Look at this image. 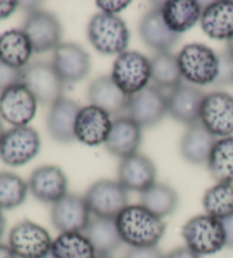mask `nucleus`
Instances as JSON below:
<instances>
[{
	"label": "nucleus",
	"instance_id": "4",
	"mask_svg": "<svg viewBox=\"0 0 233 258\" xmlns=\"http://www.w3.org/2000/svg\"><path fill=\"white\" fill-rule=\"evenodd\" d=\"M182 78L197 86L214 83L218 74V57L213 49L201 43H190L178 55Z\"/></svg>",
	"mask_w": 233,
	"mask_h": 258
},
{
	"label": "nucleus",
	"instance_id": "30",
	"mask_svg": "<svg viewBox=\"0 0 233 258\" xmlns=\"http://www.w3.org/2000/svg\"><path fill=\"white\" fill-rule=\"evenodd\" d=\"M149 60L151 80L155 87L173 90L182 84L183 78L177 55L169 51L157 52Z\"/></svg>",
	"mask_w": 233,
	"mask_h": 258
},
{
	"label": "nucleus",
	"instance_id": "39",
	"mask_svg": "<svg viewBox=\"0 0 233 258\" xmlns=\"http://www.w3.org/2000/svg\"><path fill=\"white\" fill-rule=\"evenodd\" d=\"M20 3L13 2V0H3V2H0V21L10 17L16 11Z\"/></svg>",
	"mask_w": 233,
	"mask_h": 258
},
{
	"label": "nucleus",
	"instance_id": "2",
	"mask_svg": "<svg viewBox=\"0 0 233 258\" xmlns=\"http://www.w3.org/2000/svg\"><path fill=\"white\" fill-rule=\"evenodd\" d=\"M88 38L93 48L104 55H121L127 51L130 33L118 15L98 13L88 24Z\"/></svg>",
	"mask_w": 233,
	"mask_h": 258
},
{
	"label": "nucleus",
	"instance_id": "38",
	"mask_svg": "<svg viewBox=\"0 0 233 258\" xmlns=\"http://www.w3.org/2000/svg\"><path fill=\"white\" fill-rule=\"evenodd\" d=\"M131 2H120V0H105V2H102V0H99V2H97V6L99 7V10L101 11V13H105V14H109V15H118L119 13H121L122 11H124L125 8H127Z\"/></svg>",
	"mask_w": 233,
	"mask_h": 258
},
{
	"label": "nucleus",
	"instance_id": "37",
	"mask_svg": "<svg viewBox=\"0 0 233 258\" xmlns=\"http://www.w3.org/2000/svg\"><path fill=\"white\" fill-rule=\"evenodd\" d=\"M124 258H165L162 251L156 247L146 248H130Z\"/></svg>",
	"mask_w": 233,
	"mask_h": 258
},
{
	"label": "nucleus",
	"instance_id": "22",
	"mask_svg": "<svg viewBox=\"0 0 233 258\" xmlns=\"http://www.w3.org/2000/svg\"><path fill=\"white\" fill-rule=\"evenodd\" d=\"M80 109L78 102L65 97L51 105L47 127L53 140L61 144H70L75 140V122Z\"/></svg>",
	"mask_w": 233,
	"mask_h": 258
},
{
	"label": "nucleus",
	"instance_id": "1",
	"mask_svg": "<svg viewBox=\"0 0 233 258\" xmlns=\"http://www.w3.org/2000/svg\"><path fill=\"white\" fill-rule=\"evenodd\" d=\"M122 241L131 248L156 247L164 237L166 224L142 205H129L116 217Z\"/></svg>",
	"mask_w": 233,
	"mask_h": 258
},
{
	"label": "nucleus",
	"instance_id": "45",
	"mask_svg": "<svg viewBox=\"0 0 233 258\" xmlns=\"http://www.w3.org/2000/svg\"><path fill=\"white\" fill-rule=\"evenodd\" d=\"M4 135H5V130H4V126H3V123L0 121V142H2V139Z\"/></svg>",
	"mask_w": 233,
	"mask_h": 258
},
{
	"label": "nucleus",
	"instance_id": "34",
	"mask_svg": "<svg viewBox=\"0 0 233 258\" xmlns=\"http://www.w3.org/2000/svg\"><path fill=\"white\" fill-rule=\"evenodd\" d=\"M29 184L14 173H0V210L21 206L28 196Z\"/></svg>",
	"mask_w": 233,
	"mask_h": 258
},
{
	"label": "nucleus",
	"instance_id": "36",
	"mask_svg": "<svg viewBox=\"0 0 233 258\" xmlns=\"http://www.w3.org/2000/svg\"><path fill=\"white\" fill-rule=\"evenodd\" d=\"M17 83H22V70L11 68L0 60V91Z\"/></svg>",
	"mask_w": 233,
	"mask_h": 258
},
{
	"label": "nucleus",
	"instance_id": "28",
	"mask_svg": "<svg viewBox=\"0 0 233 258\" xmlns=\"http://www.w3.org/2000/svg\"><path fill=\"white\" fill-rule=\"evenodd\" d=\"M33 48L22 30H10L0 35V60L17 70L29 64Z\"/></svg>",
	"mask_w": 233,
	"mask_h": 258
},
{
	"label": "nucleus",
	"instance_id": "47",
	"mask_svg": "<svg viewBox=\"0 0 233 258\" xmlns=\"http://www.w3.org/2000/svg\"><path fill=\"white\" fill-rule=\"evenodd\" d=\"M43 258H53V257H52V255H51V252H50V253H49V255H47L46 257H43Z\"/></svg>",
	"mask_w": 233,
	"mask_h": 258
},
{
	"label": "nucleus",
	"instance_id": "35",
	"mask_svg": "<svg viewBox=\"0 0 233 258\" xmlns=\"http://www.w3.org/2000/svg\"><path fill=\"white\" fill-rule=\"evenodd\" d=\"M218 74L215 80V86L222 87L233 83V57L227 51L217 54Z\"/></svg>",
	"mask_w": 233,
	"mask_h": 258
},
{
	"label": "nucleus",
	"instance_id": "16",
	"mask_svg": "<svg viewBox=\"0 0 233 258\" xmlns=\"http://www.w3.org/2000/svg\"><path fill=\"white\" fill-rule=\"evenodd\" d=\"M110 115L93 105L84 106L78 114L75 122V139L81 144L95 147L105 144L109 136Z\"/></svg>",
	"mask_w": 233,
	"mask_h": 258
},
{
	"label": "nucleus",
	"instance_id": "9",
	"mask_svg": "<svg viewBox=\"0 0 233 258\" xmlns=\"http://www.w3.org/2000/svg\"><path fill=\"white\" fill-rule=\"evenodd\" d=\"M41 141L38 132L30 126H14L0 142V158L10 166H22L37 156Z\"/></svg>",
	"mask_w": 233,
	"mask_h": 258
},
{
	"label": "nucleus",
	"instance_id": "3",
	"mask_svg": "<svg viewBox=\"0 0 233 258\" xmlns=\"http://www.w3.org/2000/svg\"><path fill=\"white\" fill-rule=\"evenodd\" d=\"M182 237L188 248L199 256L213 255L226 246L222 221L207 214L192 217L182 228Z\"/></svg>",
	"mask_w": 233,
	"mask_h": 258
},
{
	"label": "nucleus",
	"instance_id": "29",
	"mask_svg": "<svg viewBox=\"0 0 233 258\" xmlns=\"http://www.w3.org/2000/svg\"><path fill=\"white\" fill-rule=\"evenodd\" d=\"M140 205L152 214L164 219L177 211L179 195L172 186L165 183H155L140 194Z\"/></svg>",
	"mask_w": 233,
	"mask_h": 258
},
{
	"label": "nucleus",
	"instance_id": "6",
	"mask_svg": "<svg viewBox=\"0 0 233 258\" xmlns=\"http://www.w3.org/2000/svg\"><path fill=\"white\" fill-rule=\"evenodd\" d=\"M22 83L41 104L52 105L64 95L65 82L52 64L44 61H34L22 69Z\"/></svg>",
	"mask_w": 233,
	"mask_h": 258
},
{
	"label": "nucleus",
	"instance_id": "5",
	"mask_svg": "<svg viewBox=\"0 0 233 258\" xmlns=\"http://www.w3.org/2000/svg\"><path fill=\"white\" fill-rule=\"evenodd\" d=\"M110 77L125 95H136L151 80L150 60L138 51H124L114 61Z\"/></svg>",
	"mask_w": 233,
	"mask_h": 258
},
{
	"label": "nucleus",
	"instance_id": "31",
	"mask_svg": "<svg viewBox=\"0 0 233 258\" xmlns=\"http://www.w3.org/2000/svg\"><path fill=\"white\" fill-rule=\"evenodd\" d=\"M207 165L210 176L217 183H233V137L216 141Z\"/></svg>",
	"mask_w": 233,
	"mask_h": 258
},
{
	"label": "nucleus",
	"instance_id": "33",
	"mask_svg": "<svg viewBox=\"0 0 233 258\" xmlns=\"http://www.w3.org/2000/svg\"><path fill=\"white\" fill-rule=\"evenodd\" d=\"M206 214L223 221L233 215V183H217L206 191L203 198Z\"/></svg>",
	"mask_w": 233,
	"mask_h": 258
},
{
	"label": "nucleus",
	"instance_id": "42",
	"mask_svg": "<svg viewBox=\"0 0 233 258\" xmlns=\"http://www.w3.org/2000/svg\"><path fill=\"white\" fill-rule=\"evenodd\" d=\"M0 258H19L15 252L12 250V248L7 244L0 243Z\"/></svg>",
	"mask_w": 233,
	"mask_h": 258
},
{
	"label": "nucleus",
	"instance_id": "27",
	"mask_svg": "<svg viewBox=\"0 0 233 258\" xmlns=\"http://www.w3.org/2000/svg\"><path fill=\"white\" fill-rule=\"evenodd\" d=\"M160 10L165 23L173 32L180 35L200 22L203 14L201 5L195 0L166 2L160 6Z\"/></svg>",
	"mask_w": 233,
	"mask_h": 258
},
{
	"label": "nucleus",
	"instance_id": "44",
	"mask_svg": "<svg viewBox=\"0 0 233 258\" xmlns=\"http://www.w3.org/2000/svg\"><path fill=\"white\" fill-rule=\"evenodd\" d=\"M226 51L233 57V35L227 40V50Z\"/></svg>",
	"mask_w": 233,
	"mask_h": 258
},
{
	"label": "nucleus",
	"instance_id": "23",
	"mask_svg": "<svg viewBox=\"0 0 233 258\" xmlns=\"http://www.w3.org/2000/svg\"><path fill=\"white\" fill-rule=\"evenodd\" d=\"M88 99L90 105L105 110L110 116H118L127 112L129 96L116 86L110 75H102L89 86Z\"/></svg>",
	"mask_w": 233,
	"mask_h": 258
},
{
	"label": "nucleus",
	"instance_id": "14",
	"mask_svg": "<svg viewBox=\"0 0 233 258\" xmlns=\"http://www.w3.org/2000/svg\"><path fill=\"white\" fill-rule=\"evenodd\" d=\"M200 122L215 137L233 135V97L226 92L206 95L200 113Z\"/></svg>",
	"mask_w": 233,
	"mask_h": 258
},
{
	"label": "nucleus",
	"instance_id": "20",
	"mask_svg": "<svg viewBox=\"0 0 233 258\" xmlns=\"http://www.w3.org/2000/svg\"><path fill=\"white\" fill-rule=\"evenodd\" d=\"M142 128L128 116H121L111 123L109 136L105 142L108 153L121 159L138 154L142 141Z\"/></svg>",
	"mask_w": 233,
	"mask_h": 258
},
{
	"label": "nucleus",
	"instance_id": "25",
	"mask_svg": "<svg viewBox=\"0 0 233 258\" xmlns=\"http://www.w3.org/2000/svg\"><path fill=\"white\" fill-rule=\"evenodd\" d=\"M200 25L210 39H230L233 35V2L222 0L206 6L201 14Z\"/></svg>",
	"mask_w": 233,
	"mask_h": 258
},
{
	"label": "nucleus",
	"instance_id": "19",
	"mask_svg": "<svg viewBox=\"0 0 233 258\" xmlns=\"http://www.w3.org/2000/svg\"><path fill=\"white\" fill-rule=\"evenodd\" d=\"M155 164L145 155L136 154L121 161L118 176L119 182L128 191L143 192L156 183Z\"/></svg>",
	"mask_w": 233,
	"mask_h": 258
},
{
	"label": "nucleus",
	"instance_id": "10",
	"mask_svg": "<svg viewBox=\"0 0 233 258\" xmlns=\"http://www.w3.org/2000/svg\"><path fill=\"white\" fill-rule=\"evenodd\" d=\"M22 31L29 38L33 51L37 54L55 50L61 44L63 34L61 22L49 12L30 11L22 26Z\"/></svg>",
	"mask_w": 233,
	"mask_h": 258
},
{
	"label": "nucleus",
	"instance_id": "17",
	"mask_svg": "<svg viewBox=\"0 0 233 258\" xmlns=\"http://www.w3.org/2000/svg\"><path fill=\"white\" fill-rule=\"evenodd\" d=\"M205 97L199 88L191 84H180L167 97L168 113L176 121L189 126L200 121Z\"/></svg>",
	"mask_w": 233,
	"mask_h": 258
},
{
	"label": "nucleus",
	"instance_id": "18",
	"mask_svg": "<svg viewBox=\"0 0 233 258\" xmlns=\"http://www.w3.org/2000/svg\"><path fill=\"white\" fill-rule=\"evenodd\" d=\"M28 184L33 197L41 203L55 204L67 195L65 173L55 165H46L34 170Z\"/></svg>",
	"mask_w": 233,
	"mask_h": 258
},
{
	"label": "nucleus",
	"instance_id": "46",
	"mask_svg": "<svg viewBox=\"0 0 233 258\" xmlns=\"http://www.w3.org/2000/svg\"><path fill=\"white\" fill-rule=\"evenodd\" d=\"M97 258H111L110 256H97Z\"/></svg>",
	"mask_w": 233,
	"mask_h": 258
},
{
	"label": "nucleus",
	"instance_id": "7",
	"mask_svg": "<svg viewBox=\"0 0 233 258\" xmlns=\"http://www.w3.org/2000/svg\"><path fill=\"white\" fill-rule=\"evenodd\" d=\"M84 199L91 214L116 219L129 206V191L119 181L100 180L88 189Z\"/></svg>",
	"mask_w": 233,
	"mask_h": 258
},
{
	"label": "nucleus",
	"instance_id": "12",
	"mask_svg": "<svg viewBox=\"0 0 233 258\" xmlns=\"http://www.w3.org/2000/svg\"><path fill=\"white\" fill-rule=\"evenodd\" d=\"M50 216L52 225L61 233H83L91 220V212L84 197L67 194L52 204Z\"/></svg>",
	"mask_w": 233,
	"mask_h": 258
},
{
	"label": "nucleus",
	"instance_id": "43",
	"mask_svg": "<svg viewBox=\"0 0 233 258\" xmlns=\"http://www.w3.org/2000/svg\"><path fill=\"white\" fill-rule=\"evenodd\" d=\"M5 229H6V220L2 210H0V239L3 238L4 233H5Z\"/></svg>",
	"mask_w": 233,
	"mask_h": 258
},
{
	"label": "nucleus",
	"instance_id": "21",
	"mask_svg": "<svg viewBox=\"0 0 233 258\" xmlns=\"http://www.w3.org/2000/svg\"><path fill=\"white\" fill-rule=\"evenodd\" d=\"M139 33L142 41L157 52L168 51L181 38L165 23L160 6L152 8L143 15L139 24Z\"/></svg>",
	"mask_w": 233,
	"mask_h": 258
},
{
	"label": "nucleus",
	"instance_id": "15",
	"mask_svg": "<svg viewBox=\"0 0 233 258\" xmlns=\"http://www.w3.org/2000/svg\"><path fill=\"white\" fill-rule=\"evenodd\" d=\"M52 66L65 83H78L88 77L91 59L88 52L76 43H61L53 50Z\"/></svg>",
	"mask_w": 233,
	"mask_h": 258
},
{
	"label": "nucleus",
	"instance_id": "40",
	"mask_svg": "<svg viewBox=\"0 0 233 258\" xmlns=\"http://www.w3.org/2000/svg\"><path fill=\"white\" fill-rule=\"evenodd\" d=\"M165 258H201L198 253L192 251L190 248L186 247H179L167 253Z\"/></svg>",
	"mask_w": 233,
	"mask_h": 258
},
{
	"label": "nucleus",
	"instance_id": "26",
	"mask_svg": "<svg viewBox=\"0 0 233 258\" xmlns=\"http://www.w3.org/2000/svg\"><path fill=\"white\" fill-rule=\"evenodd\" d=\"M83 233L95 248L97 256H110L123 243L115 219L93 216Z\"/></svg>",
	"mask_w": 233,
	"mask_h": 258
},
{
	"label": "nucleus",
	"instance_id": "41",
	"mask_svg": "<svg viewBox=\"0 0 233 258\" xmlns=\"http://www.w3.org/2000/svg\"><path fill=\"white\" fill-rule=\"evenodd\" d=\"M224 231H225L226 237V246L227 248L233 249V215L228 216L227 219L222 221Z\"/></svg>",
	"mask_w": 233,
	"mask_h": 258
},
{
	"label": "nucleus",
	"instance_id": "13",
	"mask_svg": "<svg viewBox=\"0 0 233 258\" xmlns=\"http://www.w3.org/2000/svg\"><path fill=\"white\" fill-rule=\"evenodd\" d=\"M38 101L23 83L5 89L0 95V115L14 126H28L37 113Z\"/></svg>",
	"mask_w": 233,
	"mask_h": 258
},
{
	"label": "nucleus",
	"instance_id": "11",
	"mask_svg": "<svg viewBox=\"0 0 233 258\" xmlns=\"http://www.w3.org/2000/svg\"><path fill=\"white\" fill-rule=\"evenodd\" d=\"M52 241L48 231L34 222L17 223L10 232V246L19 258H43L51 251Z\"/></svg>",
	"mask_w": 233,
	"mask_h": 258
},
{
	"label": "nucleus",
	"instance_id": "8",
	"mask_svg": "<svg viewBox=\"0 0 233 258\" xmlns=\"http://www.w3.org/2000/svg\"><path fill=\"white\" fill-rule=\"evenodd\" d=\"M168 113L167 97L159 88L148 86L136 95L130 96L127 114L141 128L156 126Z\"/></svg>",
	"mask_w": 233,
	"mask_h": 258
},
{
	"label": "nucleus",
	"instance_id": "24",
	"mask_svg": "<svg viewBox=\"0 0 233 258\" xmlns=\"http://www.w3.org/2000/svg\"><path fill=\"white\" fill-rule=\"evenodd\" d=\"M216 141V137L210 133L200 121L191 124L181 139L182 157L196 165L207 163Z\"/></svg>",
	"mask_w": 233,
	"mask_h": 258
},
{
	"label": "nucleus",
	"instance_id": "32",
	"mask_svg": "<svg viewBox=\"0 0 233 258\" xmlns=\"http://www.w3.org/2000/svg\"><path fill=\"white\" fill-rule=\"evenodd\" d=\"M53 258H97V252L89 239L81 232L61 233L52 241Z\"/></svg>",
	"mask_w": 233,
	"mask_h": 258
}]
</instances>
